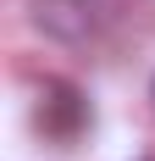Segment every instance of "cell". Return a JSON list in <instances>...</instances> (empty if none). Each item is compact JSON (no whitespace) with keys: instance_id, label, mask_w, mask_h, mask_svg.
Masks as SVG:
<instances>
[{"instance_id":"obj_1","label":"cell","mask_w":155,"mask_h":161,"mask_svg":"<svg viewBox=\"0 0 155 161\" xmlns=\"http://www.w3.org/2000/svg\"><path fill=\"white\" fill-rule=\"evenodd\" d=\"M116 11L122 0H39V22L61 39H94L105 22H116Z\"/></svg>"},{"instance_id":"obj_3","label":"cell","mask_w":155,"mask_h":161,"mask_svg":"<svg viewBox=\"0 0 155 161\" xmlns=\"http://www.w3.org/2000/svg\"><path fill=\"white\" fill-rule=\"evenodd\" d=\"M150 106H155V78H150Z\"/></svg>"},{"instance_id":"obj_2","label":"cell","mask_w":155,"mask_h":161,"mask_svg":"<svg viewBox=\"0 0 155 161\" xmlns=\"http://www.w3.org/2000/svg\"><path fill=\"white\" fill-rule=\"evenodd\" d=\"M39 128L56 139H78L89 128V106L78 100V89H50V100L39 106Z\"/></svg>"}]
</instances>
